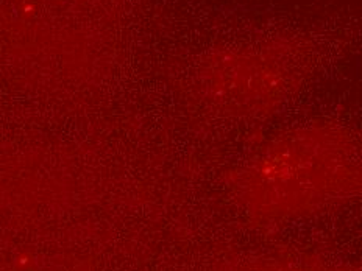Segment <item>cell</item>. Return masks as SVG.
<instances>
[{
	"label": "cell",
	"instance_id": "cell-1",
	"mask_svg": "<svg viewBox=\"0 0 362 271\" xmlns=\"http://www.w3.org/2000/svg\"><path fill=\"white\" fill-rule=\"evenodd\" d=\"M354 162V148L342 133L292 134L259 155V192L264 197L276 191L284 200L292 187H298L301 207L308 203L314 207L320 200L341 197Z\"/></svg>",
	"mask_w": 362,
	"mask_h": 271
},
{
	"label": "cell",
	"instance_id": "cell-2",
	"mask_svg": "<svg viewBox=\"0 0 362 271\" xmlns=\"http://www.w3.org/2000/svg\"><path fill=\"white\" fill-rule=\"evenodd\" d=\"M253 271H339V270H327V268H319L314 265H305V263H293V262H272V263H259V267Z\"/></svg>",
	"mask_w": 362,
	"mask_h": 271
}]
</instances>
